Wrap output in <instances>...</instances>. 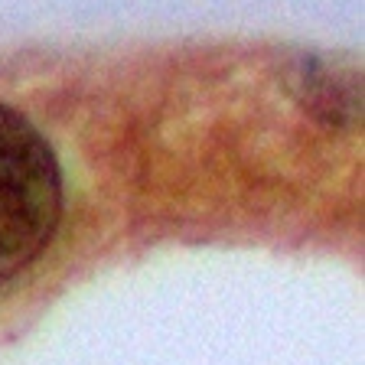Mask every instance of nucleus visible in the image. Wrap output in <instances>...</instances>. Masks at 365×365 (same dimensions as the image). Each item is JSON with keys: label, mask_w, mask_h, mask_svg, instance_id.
Wrapping results in <instances>:
<instances>
[{"label": "nucleus", "mask_w": 365, "mask_h": 365, "mask_svg": "<svg viewBox=\"0 0 365 365\" xmlns=\"http://www.w3.org/2000/svg\"><path fill=\"white\" fill-rule=\"evenodd\" d=\"M62 212V173L53 147L20 111L0 105V281L49 245Z\"/></svg>", "instance_id": "obj_1"}]
</instances>
